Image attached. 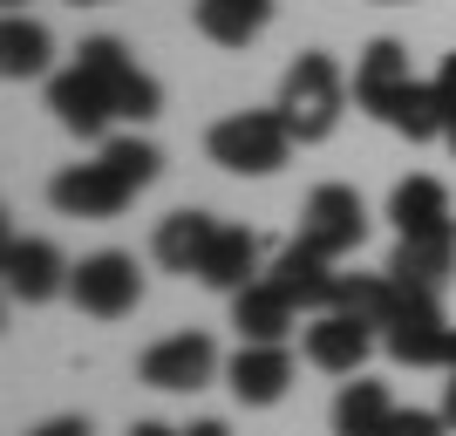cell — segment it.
Masks as SVG:
<instances>
[{"mask_svg":"<svg viewBox=\"0 0 456 436\" xmlns=\"http://www.w3.org/2000/svg\"><path fill=\"white\" fill-rule=\"evenodd\" d=\"M381 123L395 136H409V144H436V136H450V103H443L436 82H409V89L388 103Z\"/></svg>","mask_w":456,"mask_h":436,"instance_id":"22","label":"cell"},{"mask_svg":"<svg viewBox=\"0 0 456 436\" xmlns=\"http://www.w3.org/2000/svg\"><path fill=\"white\" fill-rule=\"evenodd\" d=\"M443 423L456 430V368H450V382H443Z\"/></svg>","mask_w":456,"mask_h":436,"instance_id":"29","label":"cell"},{"mask_svg":"<svg viewBox=\"0 0 456 436\" xmlns=\"http://www.w3.org/2000/svg\"><path fill=\"white\" fill-rule=\"evenodd\" d=\"M205 157L232 177H273L293 157V130H286L280 110H239L205 130Z\"/></svg>","mask_w":456,"mask_h":436,"instance_id":"2","label":"cell"},{"mask_svg":"<svg viewBox=\"0 0 456 436\" xmlns=\"http://www.w3.org/2000/svg\"><path fill=\"white\" fill-rule=\"evenodd\" d=\"M28 436H95V430H89V416H48V423H35Z\"/></svg>","mask_w":456,"mask_h":436,"instance_id":"27","label":"cell"},{"mask_svg":"<svg viewBox=\"0 0 456 436\" xmlns=\"http://www.w3.org/2000/svg\"><path fill=\"white\" fill-rule=\"evenodd\" d=\"M232 327H239V341H286V334L300 327V307L259 273L246 293H232Z\"/></svg>","mask_w":456,"mask_h":436,"instance_id":"17","label":"cell"},{"mask_svg":"<svg viewBox=\"0 0 456 436\" xmlns=\"http://www.w3.org/2000/svg\"><path fill=\"white\" fill-rule=\"evenodd\" d=\"M450 368H456V327H450Z\"/></svg>","mask_w":456,"mask_h":436,"instance_id":"34","label":"cell"},{"mask_svg":"<svg viewBox=\"0 0 456 436\" xmlns=\"http://www.w3.org/2000/svg\"><path fill=\"white\" fill-rule=\"evenodd\" d=\"M388 218H395V232H402V239H409V232L456 226V218H450V191H443V177H429V171L402 177V185L388 191Z\"/></svg>","mask_w":456,"mask_h":436,"instance_id":"19","label":"cell"},{"mask_svg":"<svg viewBox=\"0 0 456 436\" xmlns=\"http://www.w3.org/2000/svg\"><path fill=\"white\" fill-rule=\"evenodd\" d=\"M76 62L95 76V89L110 95L116 123H151V116L164 110V89H157V76H151V69H136V55H130L116 35H89V41L76 48Z\"/></svg>","mask_w":456,"mask_h":436,"instance_id":"3","label":"cell"},{"mask_svg":"<svg viewBox=\"0 0 456 436\" xmlns=\"http://www.w3.org/2000/svg\"><path fill=\"white\" fill-rule=\"evenodd\" d=\"M69 293H76L82 314H95V321H123V314H136V300H143V266H136V252H89V259L76 266V280H69Z\"/></svg>","mask_w":456,"mask_h":436,"instance_id":"5","label":"cell"},{"mask_svg":"<svg viewBox=\"0 0 456 436\" xmlns=\"http://www.w3.org/2000/svg\"><path fill=\"white\" fill-rule=\"evenodd\" d=\"M7 14H20V0H7Z\"/></svg>","mask_w":456,"mask_h":436,"instance_id":"36","label":"cell"},{"mask_svg":"<svg viewBox=\"0 0 456 436\" xmlns=\"http://www.w3.org/2000/svg\"><path fill=\"white\" fill-rule=\"evenodd\" d=\"M0 273H7V293L28 300V307L69 293V280H76V266L61 259L48 239H20V232H7V246H0Z\"/></svg>","mask_w":456,"mask_h":436,"instance_id":"10","label":"cell"},{"mask_svg":"<svg viewBox=\"0 0 456 436\" xmlns=\"http://www.w3.org/2000/svg\"><path fill=\"white\" fill-rule=\"evenodd\" d=\"M259 232L252 226H225L218 218V232H211V246H205V259H198V280L211 286V293H246L252 280H259Z\"/></svg>","mask_w":456,"mask_h":436,"instance_id":"15","label":"cell"},{"mask_svg":"<svg viewBox=\"0 0 456 436\" xmlns=\"http://www.w3.org/2000/svg\"><path fill=\"white\" fill-rule=\"evenodd\" d=\"M211 232H218V218L211 211H171L164 226H157L151 239V259L164 266V273H198V259H205Z\"/></svg>","mask_w":456,"mask_h":436,"instance_id":"20","label":"cell"},{"mask_svg":"<svg viewBox=\"0 0 456 436\" xmlns=\"http://www.w3.org/2000/svg\"><path fill=\"white\" fill-rule=\"evenodd\" d=\"M300 239L314 252H327V259H347V252H362L368 239V205L354 185H321L314 198H306L300 211Z\"/></svg>","mask_w":456,"mask_h":436,"instance_id":"8","label":"cell"},{"mask_svg":"<svg viewBox=\"0 0 456 436\" xmlns=\"http://www.w3.org/2000/svg\"><path fill=\"white\" fill-rule=\"evenodd\" d=\"M409 82H416V76H409V48H402V41L381 35V41L362 48V62H354V103H362L375 123L388 116V103H395Z\"/></svg>","mask_w":456,"mask_h":436,"instance_id":"16","label":"cell"},{"mask_svg":"<svg viewBox=\"0 0 456 436\" xmlns=\"http://www.w3.org/2000/svg\"><path fill=\"white\" fill-rule=\"evenodd\" d=\"M130 198H136V185L102 151H95V164H69V171L48 177V205L61 218H116V211H130Z\"/></svg>","mask_w":456,"mask_h":436,"instance_id":"6","label":"cell"},{"mask_svg":"<svg viewBox=\"0 0 456 436\" xmlns=\"http://www.w3.org/2000/svg\"><path fill=\"white\" fill-rule=\"evenodd\" d=\"M388 416H395V396H388V382H341V396H334V436H381L388 430Z\"/></svg>","mask_w":456,"mask_h":436,"instance_id":"21","label":"cell"},{"mask_svg":"<svg viewBox=\"0 0 456 436\" xmlns=\"http://www.w3.org/2000/svg\"><path fill=\"white\" fill-rule=\"evenodd\" d=\"M456 273V226H436V232H409L388 259V280L409 286V293H443Z\"/></svg>","mask_w":456,"mask_h":436,"instance_id":"14","label":"cell"},{"mask_svg":"<svg viewBox=\"0 0 456 436\" xmlns=\"http://www.w3.org/2000/svg\"><path fill=\"white\" fill-rule=\"evenodd\" d=\"M130 436H184V430H164V423H130Z\"/></svg>","mask_w":456,"mask_h":436,"instance_id":"31","label":"cell"},{"mask_svg":"<svg viewBox=\"0 0 456 436\" xmlns=\"http://www.w3.org/2000/svg\"><path fill=\"white\" fill-rule=\"evenodd\" d=\"M266 280L280 286V293L300 307V314H321V307H334V280H341V273H334V259H327V252H314L300 232H293V239L273 252Z\"/></svg>","mask_w":456,"mask_h":436,"instance_id":"12","label":"cell"},{"mask_svg":"<svg viewBox=\"0 0 456 436\" xmlns=\"http://www.w3.org/2000/svg\"><path fill=\"white\" fill-rule=\"evenodd\" d=\"M273 110L286 116V130L293 144H327V136L341 130V110H347V76L341 62L327 55V48H306L280 82V103Z\"/></svg>","mask_w":456,"mask_h":436,"instance_id":"1","label":"cell"},{"mask_svg":"<svg viewBox=\"0 0 456 436\" xmlns=\"http://www.w3.org/2000/svg\"><path fill=\"white\" fill-rule=\"evenodd\" d=\"M102 157H110V164L130 177L136 191H151L157 171H164V151H157V144H143V136H102Z\"/></svg>","mask_w":456,"mask_h":436,"instance_id":"25","label":"cell"},{"mask_svg":"<svg viewBox=\"0 0 456 436\" xmlns=\"http://www.w3.org/2000/svg\"><path fill=\"white\" fill-rule=\"evenodd\" d=\"M225 382L246 409H273L293 389V348L286 341H239V355L225 361Z\"/></svg>","mask_w":456,"mask_h":436,"instance_id":"11","label":"cell"},{"mask_svg":"<svg viewBox=\"0 0 456 436\" xmlns=\"http://www.w3.org/2000/svg\"><path fill=\"white\" fill-rule=\"evenodd\" d=\"M436 89H443V103H450V123H456V55H443V69H436Z\"/></svg>","mask_w":456,"mask_h":436,"instance_id":"28","label":"cell"},{"mask_svg":"<svg viewBox=\"0 0 456 436\" xmlns=\"http://www.w3.org/2000/svg\"><path fill=\"white\" fill-rule=\"evenodd\" d=\"M184 436H232V430H225V423H218V416H205V423H191Z\"/></svg>","mask_w":456,"mask_h":436,"instance_id":"30","label":"cell"},{"mask_svg":"<svg viewBox=\"0 0 456 436\" xmlns=\"http://www.w3.org/2000/svg\"><path fill=\"white\" fill-rule=\"evenodd\" d=\"M48 110H55V123L69 136H82V144H95V136H110V123H116V110H110V95L95 89V76L89 69H61V76H48Z\"/></svg>","mask_w":456,"mask_h":436,"instance_id":"13","label":"cell"},{"mask_svg":"<svg viewBox=\"0 0 456 436\" xmlns=\"http://www.w3.org/2000/svg\"><path fill=\"white\" fill-rule=\"evenodd\" d=\"M395 300H402V286L388 280V273H341V280H334V307L354 314V321H368L375 334H381V321L395 314Z\"/></svg>","mask_w":456,"mask_h":436,"instance_id":"24","label":"cell"},{"mask_svg":"<svg viewBox=\"0 0 456 436\" xmlns=\"http://www.w3.org/2000/svg\"><path fill=\"white\" fill-rule=\"evenodd\" d=\"M381 334L368 321H354V314H341V307H321L314 321L300 327V355L321 368V375H362L368 348H375Z\"/></svg>","mask_w":456,"mask_h":436,"instance_id":"9","label":"cell"},{"mask_svg":"<svg viewBox=\"0 0 456 436\" xmlns=\"http://www.w3.org/2000/svg\"><path fill=\"white\" fill-rule=\"evenodd\" d=\"M48 62H55V41H48L41 21H28V14H7V21H0V76H7V82L48 76Z\"/></svg>","mask_w":456,"mask_h":436,"instance_id":"23","label":"cell"},{"mask_svg":"<svg viewBox=\"0 0 456 436\" xmlns=\"http://www.w3.org/2000/svg\"><path fill=\"white\" fill-rule=\"evenodd\" d=\"M381 436H450V423H443V409H402L395 402V416H388Z\"/></svg>","mask_w":456,"mask_h":436,"instance_id":"26","label":"cell"},{"mask_svg":"<svg viewBox=\"0 0 456 436\" xmlns=\"http://www.w3.org/2000/svg\"><path fill=\"white\" fill-rule=\"evenodd\" d=\"M69 7H110V0H69Z\"/></svg>","mask_w":456,"mask_h":436,"instance_id":"32","label":"cell"},{"mask_svg":"<svg viewBox=\"0 0 456 436\" xmlns=\"http://www.w3.org/2000/svg\"><path fill=\"white\" fill-rule=\"evenodd\" d=\"M191 21H198V35L218 41V48H246V41L266 35L273 0H191Z\"/></svg>","mask_w":456,"mask_h":436,"instance_id":"18","label":"cell"},{"mask_svg":"<svg viewBox=\"0 0 456 436\" xmlns=\"http://www.w3.org/2000/svg\"><path fill=\"white\" fill-rule=\"evenodd\" d=\"M211 375H218V341H211V334H198V327L151 341V348H143V361H136V382H143V389H164V396L205 389Z\"/></svg>","mask_w":456,"mask_h":436,"instance_id":"7","label":"cell"},{"mask_svg":"<svg viewBox=\"0 0 456 436\" xmlns=\"http://www.w3.org/2000/svg\"><path fill=\"white\" fill-rule=\"evenodd\" d=\"M443 144H450V157H456V123H450V136H443Z\"/></svg>","mask_w":456,"mask_h":436,"instance_id":"33","label":"cell"},{"mask_svg":"<svg viewBox=\"0 0 456 436\" xmlns=\"http://www.w3.org/2000/svg\"><path fill=\"white\" fill-rule=\"evenodd\" d=\"M381 348L402 368H450V321H443L436 293H409L402 286L395 314L381 321Z\"/></svg>","mask_w":456,"mask_h":436,"instance_id":"4","label":"cell"},{"mask_svg":"<svg viewBox=\"0 0 456 436\" xmlns=\"http://www.w3.org/2000/svg\"><path fill=\"white\" fill-rule=\"evenodd\" d=\"M381 7H409V0H381Z\"/></svg>","mask_w":456,"mask_h":436,"instance_id":"35","label":"cell"}]
</instances>
